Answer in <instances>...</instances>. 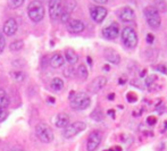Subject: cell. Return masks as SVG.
I'll list each match as a JSON object with an SVG mask.
<instances>
[{"instance_id":"obj_1","label":"cell","mask_w":167,"mask_h":151,"mask_svg":"<svg viewBox=\"0 0 167 151\" xmlns=\"http://www.w3.org/2000/svg\"><path fill=\"white\" fill-rule=\"evenodd\" d=\"M46 10L45 7L41 1L39 0H33L29 4V7H27V15L30 17V19L34 23H39L41 22L43 17H45Z\"/></svg>"},{"instance_id":"obj_2","label":"cell","mask_w":167,"mask_h":151,"mask_svg":"<svg viewBox=\"0 0 167 151\" xmlns=\"http://www.w3.org/2000/svg\"><path fill=\"white\" fill-rule=\"evenodd\" d=\"M91 105V99L85 92H75L71 99V107L74 110H84Z\"/></svg>"},{"instance_id":"obj_3","label":"cell","mask_w":167,"mask_h":151,"mask_svg":"<svg viewBox=\"0 0 167 151\" xmlns=\"http://www.w3.org/2000/svg\"><path fill=\"white\" fill-rule=\"evenodd\" d=\"M145 21L148 23V25L152 29H158L160 26V15L159 11L157 10V8L155 6H147L145 8Z\"/></svg>"},{"instance_id":"obj_4","label":"cell","mask_w":167,"mask_h":151,"mask_svg":"<svg viewBox=\"0 0 167 151\" xmlns=\"http://www.w3.org/2000/svg\"><path fill=\"white\" fill-rule=\"evenodd\" d=\"M35 134L38 139L43 143H50L54 140V132L51 127L46 123H39L35 126Z\"/></svg>"},{"instance_id":"obj_5","label":"cell","mask_w":167,"mask_h":151,"mask_svg":"<svg viewBox=\"0 0 167 151\" xmlns=\"http://www.w3.org/2000/svg\"><path fill=\"white\" fill-rule=\"evenodd\" d=\"M122 41L127 48L133 49L137 45V34L133 27L126 26L122 31Z\"/></svg>"},{"instance_id":"obj_6","label":"cell","mask_w":167,"mask_h":151,"mask_svg":"<svg viewBox=\"0 0 167 151\" xmlns=\"http://www.w3.org/2000/svg\"><path fill=\"white\" fill-rule=\"evenodd\" d=\"M86 129V124L84 122H74V123H70L64 129L63 135L65 139H72L81 133L82 131H84Z\"/></svg>"},{"instance_id":"obj_7","label":"cell","mask_w":167,"mask_h":151,"mask_svg":"<svg viewBox=\"0 0 167 151\" xmlns=\"http://www.w3.org/2000/svg\"><path fill=\"white\" fill-rule=\"evenodd\" d=\"M102 140V134L99 131H92L88 136L86 140V150L88 151H96L98 147L100 145Z\"/></svg>"},{"instance_id":"obj_8","label":"cell","mask_w":167,"mask_h":151,"mask_svg":"<svg viewBox=\"0 0 167 151\" xmlns=\"http://www.w3.org/2000/svg\"><path fill=\"white\" fill-rule=\"evenodd\" d=\"M62 10H63L62 0H49V16L52 21H57L59 18Z\"/></svg>"},{"instance_id":"obj_9","label":"cell","mask_w":167,"mask_h":151,"mask_svg":"<svg viewBox=\"0 0 167 151\" xmlns=\"http://www.w3.org/2000/svg\"><path fill=\"white\" fill-rule=\"evenodd\" d=\"M119 25L116 22H113L110 25H108L107 27H105L102 30V37L106 38L107 40H114L119 35Z\"/></svg>"},{"instance_id":"obj_10","label":"cell","mask_w":167,"mask_h":151,"mask_svg":"<svg viewBox=\"0 0 167 151\" xmlns=\"http://www.w3.org/2000/svg\"><path fill=\"white\" fill-rule=\"evenodd\" d=\"M107 13H108L107 9L105 7H102V6H93V7H91V10H90L91 17L97 23L104 22V19L107 16Z\"/></svg>"},{"instance_id":"obj_11","label":"cell","mask_w":167,"mask_h":151,"mask_svg":"<svg viewBox=\"0 0 167 151\" xmlns=\"http://www.w3.org/2000/svg\"><path fill=\"white\" fill-rule=\"evenodd\" d=\"M106 84H107V79L105 76H98L97 79H94L91 82L88 90H89L90 93L94 95V93H98L100 90H102L106 87Z\"/></svg>"},{"instance_id":"obj_12","label":"cell","mask_w":167,"mask_h":151,"mask_svg":"<svg viewBox=\"0 0 167 151\" xmlns=\"http://www.w3.org/2000/svg\"><path fill=\"white\" fill-rule=\"evenodd\" d=\"M18 29V24L16 22L15 18H8L6 22L4 23L2 26V34L7 35V37H11L17 32Z\"/></svg>"},{"instance_id":"obj_13","label":"cell","mask_w":167,"mask_h":151,"mask_svg":"<svg viewBox=\"0 0 167 151\" xmlns=\"http://www.w3.org/2000/svg\"><path fill=\"white\" fill-rule=\"evenodd\" d=\"M85 29L84 23L80 21V19H71L67 23V30L71 33H81Z\"/></svg>"},{"instance_id":"obj_14","label":"cell","mask_w":167,"mask_h":151,"mask_svg":"<svg viewBox=\"0 0 167 151\" xmlns=\"http://www.w3.org/2000/svg\"><path fill=\"white\" fill-rule=\"evenodd\" d=\"M134 18H135V13H134V10L131 7L126 6V7L121 9V11H119V19L122 22L130 23L132 21H134Z\"/></svg>"},{"instance_id":"obj_15","label":"cell","mask_w":167,"mask_h":151,"mask_svg":"<svg viewBox=\"0 0 167 151\" xmlns=\"http://www.w3.org/2000/svg\"><path fill=\"white\" fill-rule=\"evenodd\" d=\"M70 122H71L70 121V116L65 113L58 114L54 119L56 127H58V129H65L67 125L70 124Z\"/></svg>"},{"instance_id":"obj_16","label":"cell","mask_w":167,"mask_h":151,"mask_svg":"<svg viewBox=\"0 0 167 151\" xmlns=\"http://www.w3.org/2000/svg\"><path fill=\"white\" fill-rule=\"evenodd\" d=\"M105 58H106V60H108L111 64L117 65L121 63V56L113 49H107L105 51Z\"/></svg>"},{"instance_id":"obj_17","label":"cell","mask_w":167,"mask_h":151,"mask_svg":"<svg viewBox=\"0 0 167 151\" xmlns=\"http://www.w3.org/2000/svg\"><path fill=\"white\" fill-rule=\"evenodd\" d=\"M64 63H65V58H64V56L60 52L54 53L51 56V58H50V65L54 68L62 67L64 65Z\"/></svg>"},{"instance_id":"obj_18","label":"cell","mask_w":167,"mask_h":151,"mask_svg":"<svg viewBox=\"0 0 167 151\" xmlns=\"http://www.w3.org/2000/svg\"><path fill=\"white\" fill-rule=\"evenodd\" d=\"M65 59L67 60L68 64L74 65L78 61V56L73 49H67L65 51Z\"/></svg>"},{"instance_id":"obj_19","label":"cell","mask_w":167,"mask_h":151,"mask_svg":"<svg viewBox=\"0 0 167 151\" xmlns=\"http://www.w3.org/2000/svg\"><path fill=\"white\" fill-rule=\"evenodd\" d=\"M8 106H9V97L6 91L0 89V108L7 109Z\"/></svg>"},{"instance_id":"obj_20","label":"cell","mask_w":167,"mask_h":151,"mask_svg":"<svg viewBox=\"0 0 167 151\" xmlns=\"http://www.w3.org/2000/svg\"><path fill=\"white\" fill-rule=\"evenodd\" d=\"M50 87H51L52 90L56 91V92L63 90V87H64L63 79H59V77H55V79H52L51 82H50Z\"/></svg>"},{"instance_id":"obj_21","label":"cell","mask_w":167,"mask_h":151,"mask_svg":"<svg viewBox=\"0 0 167 151\" xmlns=\"http://www.w3.org/2000/svg\"><path fill=\"white\" fill-rule=\"evenodd\" d=\"M10 75L17 83H22V82H24V79H26L25 73H23L22 71H11Z\"/></svg>"},{"instance_id":"obj_22","label":"cell","mask_w":167,"mask_h":151,"mask_svg":"<svg viewBox=\"0 0 167 151\" xmlns=\"http://www.w3.org/2000/svg\"><path fill=\"white\" fill-rule=\"evenodd\" d=\"M91 118H92L94 122H102L104 119V113H102V110L101 108H96V109L93 110L92 114H91Z\"/></svg>"},{"instance_id":"obj_23","label":"cell","mask_w":167,"mask_h":151,"mask_svg":"<svg viewBox=\"0 0 167 151\" xmlns=\"http://www.w3.org/2000/svg\"><path fill=\"white\" fill-rule=\"evenodd\" d=\"M75 7H76V1L75 0H66L65 4L63 5V9L66 10L67 13H70V14L74 10Z\"/></svg>"},{"instance_id":"obj_24","label":"cell","mask_w":167,"mask_h":151,"mask_svg":"<svg viewBox=\"0 0 167 151\" xmlns=\"http://www.w3.org/2000/svg\"><path fill=\"white\" fill-rule=\"evenodd\" d=\"M76 73H78V76L81 79H85L86 77H88V75H89L88 68H86L84 65H80V66L78 67V71H76Z\"/></svg>"},{"instance_id":"obj_25","label":"cell","mask_w":167,"mask_h":151,"mask_svg":"<svg viewBox=\"0 0 167 151\" xmlns=\"http://www.w3.org/2000/svg\"><path fill=\"white\" fill-rule=\"evenodd\" d=\"M24 48V42L22 40H16V41L10 43V50L11 51H18Z\"/></svg>"},{"instance_id":"obj_26","label":"cell","mask_w":167,"mask_h":151,"mask_svg":"<svg viewBox=\"0 0 167 151\" xmlns=\"http://www.w3.org/2000/svg\"><path fill=\"white\" fill-rule=\"evenodd\" d=\"M25 0H8V6L11 8V9H16V8L21 7L23 4H24Z\"/></svg>"},{"instance_id":"obj_27","label":"cell","mask_w":167,"mask_h":151,"mask_svg":"<svg viewBox=\"0 0 167 151\" xmlns=\"http://www.w3.org/2000/svg\"><path fill=\"white\" fill-rule=\"evenodd\" d=\"M59 19L63 23H68L71 21V14L63 9V10H62V14H60V16H59Z\"/></svg>"},{"instance_id":"obj_28","label":"cell","mask_w":167,"mask_h":151,"mask_svg":"<svg viewBox=\"0 0 167 151\" xmlns=\"http://www.w3.org/2000/svg\"><path fill=\"white\" fill-rule=\"evenodd\" d=\"M156 4H157V10L158 11H165L166 10V4L164 2L163 0H156Z\"/></svg>"},{"instance_id":"obj_29","label":"cell","mask_w":167,"mask_h":151,"mask_svg":"<svg viewBox=\"0 0 167 151\" xmlns=\"http://www.w3.org/2000/svg\"><path fill=\"white\" fill-rule=\"evenodd\" d=\"M5 47H6V39H5L4 34L0 32V53L4 51Z\"/></svg>"},{"instance_id":"obj_30","label":"cell","mask_w":167,"mask_h":151,"mask_svg":"<svg viewBox=\"0 0 167 151\" xmlns=\"http://www.w3.org/2000/svg\"><path fill=\"white\" fill-rule=\"evenodd\" d=\"M156 81V76L155 75H150L147 77V79H145V85L147 87H150V85H152L153 84V82Z\"/></svg>"},{"instance_id":"obj_31","label":"cell","mask_w":167,"mask_h":151,"mask_svg":"<svg viewBox=\"0 0 167 151\" xmlns=\"http://www.w3.org/2000/svg\"><path fill=\"white\" fill-rule=\"evenodd\" d=\"M156 69L158 71V72H160V73L167 74V65H166V64H160V65H158V66L156 67Z\"/></svg>"},{"instance_id":"obj_32","label":"cell","mask_w":167,"mask_h":151,"mask_svg":"<svg viewBox=\"0 0 167 151\" xmlns=\"http://www.w3.org/2000/svg\"><path fill=\"white\" fill-rule=\"evenodd\" d=\"M7 109H2V108H0V122L5 121L6 118H7Z\"/></svg>"},{"instance_id":"obj_33","label":"cell","mask_w":167,"mask_h":151,"mask_svg":"<svg viewBox=\"0 0 167 151\" xmlns=\"http://www.w3.org/2000/svg\"><path fill=\"white\" fill-rule=\"evenodd\" d=\"M126 98H127V101L129 102H135L137 100V95H134V93H129V95H126Z\"/></svg>"},{"instance_id":"obj_34","label":"cell","mask_w":167,"mask_h":151,"mask_svg":"<svg viewBox=\"0 0 167 151\" xmlns=\"http://www.w3.org/2000/svg\"><path fill=\"white\" fill-rule=\"evenodd\" d=\"M73 72H74V71H73V68L67 67L66 69L64 71V75H66L67 77H72V76H73Z\"/></svg>"},{"instance_id":"obj_35","label":"cell","mask_w":167,"mask_h":151,"mask_svg":"<svg viewBox=\"0 0 167 151\" xmlns=\"http://www.w3.org/2000/svg\"><path fill=\"white\" fill-rule=\"evenodd\" d=\"M156 117H153V116H149L148 118H147V123H148L149 125H155L156 124Z\"/></svg>"},{"instance_id":"obj_36","label":"cell","mask_w":167,"mask_h":151,"mask_svg":"<svg viewBox=\"0 0 167 151\" xmlns=\"http://www.w3.org/2000/svg\"><path fill=\"white\" fill-rule=\"evenodd\" d=\"M153 40H155L153 34H151V33L147 34V42H148V43H153Z\"/></svg>"},{"instance_id":"obj_37","label":"cell","mask_w":167,"mask_h":151,"mask_svg":"<svg viewBox=\"0 0 167 151\" xmlns=\"http://www.w3.org/2000/svg\"><path fill=\"white\" fill-rule=\"evenodd\" d=\"M94 2H97V4H107L108 0H93Z\"/></svg>"},{"instance_id":"obj_38","label":"cell","mask_w":167,"mask_h":151,"mask_svg":"<svg viewBox=\"0 0 167 151\" xmlns=\"http://www.w3.org/2000/svg\"><path fill=\"white\" fill-rule=\"evenodd\" d=\"M114 113H115V111H114V110H108V115H110V116H111V117H113V118H115V114H114Z\"/></svg>"},{"instance_id":"obj_39","label":"cell","mask_w":167,"mask_h":151,"mask_svg":"<svg viewBox=\"0 0 167 151\" xmlns=\"http://www.w3.org/2000/svg\"><path fill=\"white\" fill-rule=\"evenodd\" d=\"M118 82H119V84H125V83H126V79H125V77H124V79H123V77H121Z\"/></svg>"},{"instance_id":"obj_40","label":"cell","mask_w":167,"mask_h":151,"mask_svg":"<svg viewBox=\"0 0 167 151\" xmlns=\"http://www.w3.org/2000/svg\"><path fill=\"white\" fill-rule=\"evenodd\" d=\"M11 151H23V150H22V148H19V147H14L13 149H11Z\"/></svg>"},{"instance_id":"obj_41","label":"cell","mask_w":167,"mask_h":151,"mask_svg":"<svg viewBox=\"0 0 167 151\" xmlns=\"http://www.w3.org/2000/svg\"><path fill=\"white\" fill-rule=\"evenodd\" d=\"M114 98H115V95H114V93H110V95H108V99H109V100H114Z\"/></svg>"},{"instance_id":"obj_42","label":"cell","mask_w":167,"mask_h":151,"mask_svg":"<svg viewBox=\"0 0 167 151\" xmlns=\"http://www.w3.org/2000/svg\"><path fill=\"white\" fill-rule=\"evenodd\" d=\"M86 60H88L89 65H92V60H91V57H86Z\"/></svg>"},{"instance_id":"obj_43","label":"cell","mask_w":167,"mask_h":151,"mask_svg":"<svg viewBox=\"0 0 167 151\" xmlns=\"http://www.w3.org/2000/svg\"><path fill=\"white\" fill-rule=\"evenodd\" d=\"M48 101L50 102V103H55V99H54V98H48Z\"/></svg>"},{"instance_id":"obj_44","label":"cell","mask_w":167,"mask_h":151,"mask_svg":"<svg viewBox=\"0 0 167 151\" xmlns=\"http://www.w3.org/2000/svg\"><path fill=\"white\" fill-rule=\"evenodd\" d=\"M104 69H105V71H109V66H108V65L104 66Z\"/></svg>"},{"instance_id":"obj_45","label":"cell","mask_w":167,"mask_h":151,"mask_svg":"<svg viewBox=\"0 0 167 151\" xmlns=\"http://www.w3.org/2000/svg\"><path fill=\"white\" fill-rule=\"evenodd\" d=\"M109 151H116V150H115V149H110Z\"/></svg>"}]
</instances>
